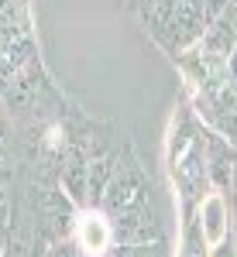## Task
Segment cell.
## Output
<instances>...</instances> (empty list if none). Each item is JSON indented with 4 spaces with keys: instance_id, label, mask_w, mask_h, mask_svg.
Instances as JSON below:
<instances>
[{
    "instance_id": "7c38bea8",
    "label": "cell",
    "mask_w": 237,
    "mask_h": 257,
    "mask_svg": "<svg viewBox=\"0 0 237 257\" xmlns=\"http://www.w3.org/2000/svg\"><path fill=\"white\" fill-rule=\"evenodd\" d=\"M103 257H169V243L165 240H151V243H114Z\"/></svg>"
},
{
    "instance_id": "30bf717a",
    "label": "cell",
    "mask_w": 237,
    "mask_h": 257,
    "mask_svg": "<svg viewBox=\"0 0 237 257\" xmlns=\"http://www.w3.org/2000/svg\"><path fill=\"white\" fill-rule=\"evenodd\" d=\"M234 41H237V31H234V4H230L227 11H220L217 18L203 28L199 45L210 48L213 55H220V59H234Z\"/></svg>"
},
{
    "instance_id": "52a82bcc",
    "label": "cell",
    "mask_w": 237,
    "mask_h": 257,
    "mask_svg": "<svg viewBox=\"0 0 237 257\" xmlns=\"http://www.w3.org/2000/svg\"><path fill=\"white\" fill-rule=\"evenodd\" d=\"M196 106L199 117H206V123L220 138L234 144V82L217 89H196Z\"/></svg>"
},
{
    "instance_id": "6da1fadb",
    "label": "cell",
    "mask_w": 237,
    "mask_h": 257,
    "mask_svg": "<svg viewBox=\"0 0 237 257\" xmlns=\"http://www.w3.org/2000/svg\"><path fill=\"white\" fill-rule=\"evenodd\" d=\"M28 216L35 223V230L41 233L45 243H55V240L72 237V223H76V206L62 196L59 189H48V185H31L28 189V202H24Z\"/></svg>"
},
{
    "instance_id": "9c48e42d",
    "label": "cell",
    "mask_w": 237,
    "mask_h": 257,
    "mask_svg": "<svg viewBox=\"0 0 237 257\" xmlns=\"http://www.w3.org/2000/svg\"><path fill=\"white\" fill-rule=\"evenodd\" d=\"M203 168H206V182L217 189V192H227L234 185V144L223 141L220 134H206L203 138Z\"/></svg>"
},
{
    "instance_id": "277c9868",
    "label": "cell",
    "mask_w": 237,
    "mask_h": 257,
    "mask_svg": "<svg viewBox=\"0 0 237 257\" xmlns=\"http://www.w3.org/2000/svg\"><path fill=\"white\" fill-rule=\"evenodd\" d=\"M107 219H110L114 243H151V240H165L151 202L134 206V209H124V213H114V216H107Z\"/></svg>"
},
{
    "instance_id": "ba28073f",
    "label": "cell",
    "mask_w": 237,
    "mask_h": 257,
    "mask_svg": "<svg viewBox=\"0 0 237 257\" xmlns=\"http://www.w3.org/2000/svg\"><path fill=\"white\" fill-rule=\"evenodd\" d=\"M86 168H90V151H83L79 144H65L59 165V192L76 209H86Z\"/></svg>"
},
{
    "instance_id": "5bb4252c",
    "label": "cell",
    "mask_w": 237,
    "mask_h": 257,
    "mask_svg": "<svg viewBox=\"0 0 237 257\" xmlns=\"http://www.w3.org/2000/svg\"><path fill=\"white\" fill-rule=\"evenodd\" d=\"M206 257H234V240H220L217 247H206Z\"/></svg>"
},
{
    "instance_id": "4fadbf2b",
    "label": "cell",
    "mask_w": 237,
    "mask_h": 257,
    "mask_svg": "<svg viewBox=\"0 0 237 257\" xmlns=\"http://www.w3.org/2000/svg\"><path fill=\"white\" fill-rule=\"evenodd\" d=\"M41 257H90V254H83V250L76 247V240L65 237V240H55V243H48Z\"/></svg>"
},
{
    "instance_id": "8992f818",
    "label": "cell",
    "mask_w": 237,
    "mask_h": 257,
    "mask_svg": "<svg viewBox=\"0 0 237 257\" xmlns=\"http://www.w3.org/2000/svg\"><path fill=\"white\" fill-rule=\"evenodd\" d=\"M196 233L203 247H217L220 240L230 237V209H227V196L223 192H206L199 196L196 206Z\"/></svg>"
},
{
    "instance_id": "7a4b0ae2",
    "label": "cell",
    "mask_w": 237,
    "mask_h": 257,
    "mask_svg": "<svg viewBox=\"0 0 237 257\" xmlns=\"http://www.w3.org/2000/svg\"><path fill=\"white\" fill-rule=\"evenodd\" d=\"M148 192H151L148 189V175H144V168H141L138 161L127 158L124 165L117 161V168H114V175L107 182L97 209H103L107 216H114V213H124V209L144 206L148 202Z\"/></svg>"
},
{
    "instance_id": "8fae6325",
    "label": "cell",
    "mask_w": 237,
    "mask_h": 257,
    "mask_svg": "<svg viewBox=\"0 0 237 257\" xmlns=\"http://www.w3.org/2000/svg\"><path fill=\"white\" fill-rule=\"evenodd\" d=\"M117 168V155H90V168H86V206H97L107 182Z\"/></svg>"
},
{
    "instance_id": "5b68a950",
    "label": "cell",
    "mask_w": 237,
    "mask_h": 257,
    "mask_svg": "<svg viewBox=\"0 0 237 257\" xmlns=\"http://www.w3.org/2000/svg\"><path fill=\"white\" fill-rule=\"evenodd\" d=\"M72 240L83 254L90 257H103L110 247H114V237H110V219L103 209L97 206H86L76 213V223H72Z\"/></svg>"
},
{
    "instance_id": "3957f363",
    "label": "cell",
    "mask_w": 237,
    "mask_h": 257,
    "mask_svg": "<svg viewBox=\"0 0 237 257\" xmlns=\"http://www.w3.org/2000/svg\"><path fill=\"white\" fill-rule=\"evenodd\" d=\"M179 65L196 89H217V86L234 82V59H220L210 48H203L199 41L179 52Z\"/></svg>"
}]
</instances>
